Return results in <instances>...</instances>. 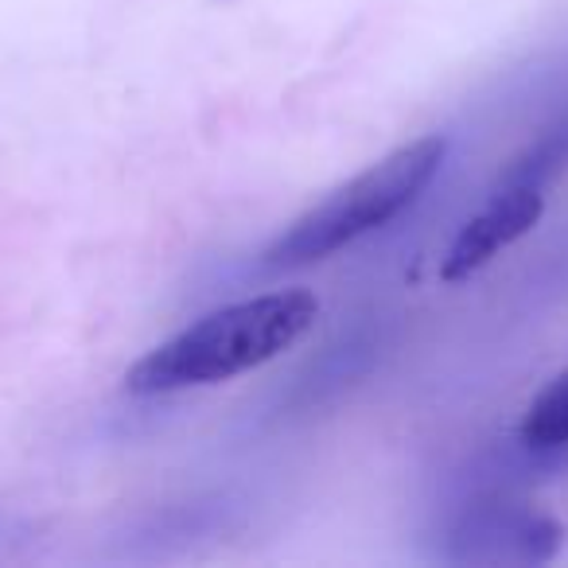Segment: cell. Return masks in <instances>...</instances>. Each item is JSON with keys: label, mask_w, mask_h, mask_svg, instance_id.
I'll return each mask as SVG.
<instances>
[{"label": "cell", "mask_w": 568, "mask_h": 568, "mask_svg": "<svg viewBox=\"0 0 568 568\" xmlns=\"http://www.w3.org/2000/svg\"><path fill=\"white\" fill-rule=\"evenodd\" d=\"M316 316L320 301L304 288L226 304L129 366L125 386L129 394H175V389L230 382L301 343Z\"/></svg>", "instance_id": "cell-1"}, {"label": "cell", "mask_w": 568, "mask_h": 568, "mask_svg": "<svg viewBox=\"0 0 568 568\" xmlns=\"http://www.w3.org/2000/svg\"><path fill=\"white\" fill-rule=\"evenodd\" d=\"M444 152H448L444 136H420V141L394 149L386 160L366 168L363 175L332 191L308 214H301L268 245V265H312V261H324L343 245L358 242L371 230L394 222L436 180Z\"/></svg>", "instance_id": "cell-2"}, {"label": "cell", "mask_w": 568, "mask_h": 568, "mask_svg": "<svg viewBox=\"0 0 568 568\" xmlns=\"http://www.w3.org/2000/svg\"><path fill=\"white\" fill-rule=\"evenodd\" d=\"M541 187H495L490 191V203L479 214H471L464 222V230L456 234V242L448 245L440 276L444 281H467L471 273H479L498 253L510 250L518 237H526L541 222Z\"/></svg>", "instance_id": "cell-3"}, {"label": "cell", "mask_w": 568, "mask_h": 568, "mask_svg": "<svg viewBox=\"0 0 568 568\" xmlns=\"http://www.w3.org/2000/svg\"><path fill=\"white\" fill-rule=\"evenodd\" d=\"M518 436L529 452H541V456L568 448V371L557 374V378L529 402Z\"/></svg>", "instance_id": "cell-4"}, {"label": "cell", "mask_w": 568, "mask_h": 568, "mask_svg": "<svg viewBox=\"0 0 568 568\" xmlns=\"http://www.w3.org/2000/svg\"><path fill=\"white\" fill-rule=\"evenodd\" d=\"M568 160V118L557 121L552 129H545L518 160H510V168L503 172L498 187H541L560 172V164Z\"/></svg>", "instance_id": "cell-5"}]
</instances>
